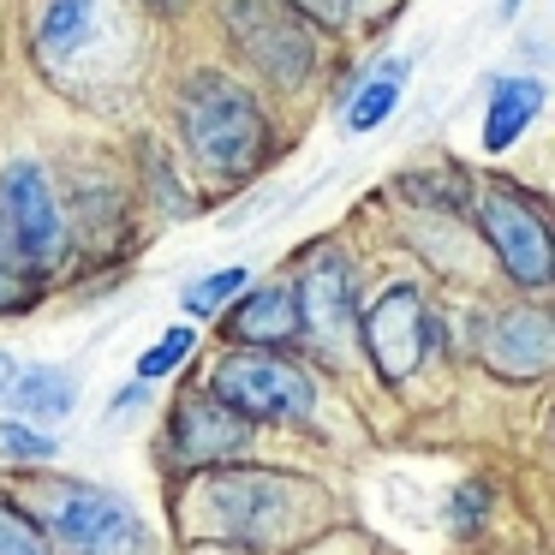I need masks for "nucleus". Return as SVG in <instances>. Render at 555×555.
I'll return each mask as SVG.
<instances>
[{
	"instance_id": "nucleus-1",
	"label": "nucleus",
	"mask_w": 555,
	"mask_h": 555,
	"mask_svg": "<svg viewBox=\"0 0 555 555\" xmlns=\"http://www.w3.org/2000/svg\"><path fill=\"white\" fill-rule=\"evenodd\" d=\"M180 126H185V150L197 156V168L216 173V180H240V173H251L269 156L263 108L228 73H197L185 85Z\"/></svg>"
},
{
	"instance_id": "nucleus-2",
	"label": "nucleus",
	"mask_w": 555,
	"mask_h": 555,
	"mask_svg": "<svg viewBox=\"0 0 555 555\" xmlns=\"http://www.w3.org/2000/svg\"><path fill=\"white\" fill-rule=\"evenodd\" d=\"M197 502L209 514V531L240 550H287L293 538H305L299 526L311 514L299 478H281V472H209Z\"/></svg>"
},
{
	"instance_id": "nucleus-3",
	"label": "nucleus",
	"mask_w": 555,
	"mask_h": 555,
	"mask_svg": "<svg viewBox=\"0 0 555 555\" xmlns=\"http://www.w3.org/2000/svg\"><path fill=\"white\" fill-rule=\"evenodd\" d=\"M66 251L61 204L49 192V173L37 162H13L0 173V269L13 275H42Z\"/></svg>"
},
{
	"instance_id": "nucleus-4",
	"label": "nucleus",
	"mask_w": 555,
	"mask_h": 555,
	"mask_svg": "<svg viewBox=\"0 0 555 555\" xmlns=\"http://www.w3.org/2000/svg\"><path fill=\"white\" fill-rule=\"evenodd\" d=\"M209 395L221 406H233L240 418H257V424H281V418H305L317 406V388L299 364L275 359L269 347H240L228 359H216L209 371Z\"/></svg>"
},
{
	"instance_id": "nucleus-5",
	"label": "nucleus",
	"mask_w": 555,
	"mask_h": 555,
	"mask_svg": "<svg viewBox=\"0 0 555 555\" xmlns=\"http://www.w3.org/2000/svg\"><path fill=\"white\" fill-rule=\"evenodd\" d=\"M228 30L240 54L269 73V85H305L317 66V37L293 7L281 0H228Z\"/></svg>"
},
{
	"instance_id": "nucleus-6",
	"label": "nucleus",
	"mask_w": 555,
	"mask_h": 555,
	"mask_svg": "<svg viewBox=\"0 0 555 555\" xmlns=\"http://www.w3.org/2000/svg\"><path fill=\"white\" fill-rule=\"evenodd\" d=\"M49 526L73 555H150L144 519L126 507V495L102 490V483H73L54 502Z\"/></svg>"
},
{
	"instance_id": "nucleus-7",
	"label": "nucleus",
	"mask_w": 555,
	"mask_h": 555,
	"mask_svg": "<svg viewBox=\"0 0 555 555\" xmlns=\"http://www.w3.org/2000/svg\"><path fill=\"white\" fill-rule=\"evenodd\" d=\"M359 335H364V352H371L376 376L383 383H406L424 364V340H430V317H424L418 287L400 281V287L376 293V305L359 317Z\"/></svg>"
},
{
	"instance_id": "nucleus-8",
	"label": "nucleus",
	"mask_w": 555,
	"mask_h": 555,
	"mask_svg": "<svg viewBox=\"0 0 555 555\" xmlns=\"http://www.w3.org/2000/svg\"><path fill=\"white\" fill-rule=\"evenodd\" d=\"M478 221H483V233H490L502 269L519 281V287H543V281H550L555 245H550L543 216L526 204V197L507 192V185H490V192L478 197Z\"/></svg>"
},
{
	"instance_id": "nucleus-9",
	"label": "nucleus",
	"mask_w": 555,
	"mask_h": 555,
	"mask_svg": "<svg viewBox=\"0 0 555 555\" xmlns=\"http://www.w3.org/2000/svg\"><path fill=\"white\" fill-rule=\"evenodd\" d=\"M168 442H173V460L185 466H216V460H233L251 448V418H240L233 406H221L216 395H197V400H180L168 424Z\"/></svg>"
},
{
	"instance_id": "nucleus-10",
	"label": "nucleus",
	"mask_w": 555,
	"mask_h": 555,
	"mask_svg": "<svg viewBox=\"0 0 555 555\" xmlns=\"http://www.w3.org/2000/svg\"><path fill=\"white\" fill-rule=\"evenodd\" d=\"M483 364L507 383H538L543 371L555 364V328L543 311L519 305V311L495 317L490 323V340H483Z\"/></svg>"
},
{
	"instance_id": "nucleus-11",
	"label": "nucleus",
	"mask_w": 555,
	"mask_h": 555,
	"mask_svg": "<svg viewBox=\"0 0 555 555\" xmlns=\"http://www.w3.org/2000/svg\"><path fill=\"white\" fill-rule=\"evenodd\" d=\"M293 299H299V328H311L328 347L352 340V328H359V293H352V275L340 257H317L305 269V293H293Z\"/></svg>"
},
{
	"instance_id": "nucleus-12",
	"label": "nucleus",
	"mask_w": 555,
	"mask_h": 555,
	"mask_svg": "<svg viewBox=\"0 0 555 555\" xmlns=\"http://www.w3.org/2000/svg\"><path fill=\"white\" fill-rule=\"evenodd\" d=\"M233 340L245 347H281V340H299V299L287 287H257L240 299L233 311Z\"/></svg>"
},
{
	"instance_id": "nucleus-13",
	"label": "nucleus",
	"mask_w": 555,
	"mask_h": 555,
	"mask_svg": "<svg viewBox=\"0 0 555 555\" xmlns=\"http://www.w3.org/2000/svg\"><path fill=\"white\" fill-rule=\"evenodd\" d=\"M538 108H543V85H538V78H502L495 96H490V114H483V150H490V156L514 150V138L538 120Z\"/></svg>"
},
{
	"instance_id": "nucleus-14",
	"label": "nucleus",
	"mask_w": 555,
	"mask_h": 555,
	"mask_svg": "<svg viewBox=\"0 0 555 555\" xmlns=\"http://www.w3.org/2000/svg\"><path fill=\"white\" fill-rule=\"evenodd\" d=\"M0 395H13L18 418H66L73 400H78V383H73V371H61V364H30V371L13 376Z\"/></svg>"
},
{
	"instance_id": "nucleus-15",
	"label": "nucleus",
	"mask_w": 555,
	"mask_h": 555,
	"mask_svg": "<svg viewBox=\"0 0 555 555\" xmlns=\"http://www.w3.org/2000/svg\"><path fill=\"white\" fill-rule=\"evenodd\" d=\"M96 7L102 0H54L49 18H42V54L61 61V54H78L96 30Z\"/></svg>"
},
{
	"instance_id": "nucleus-16",
	"label": "nucleus",
	"mask_w": 555,
	"mask_h": 555,
	"mask_svg": "<svg viewBox=\"0 0 555 555\" xmlns=\"http://www.w3.org/2000/svg\"><path fill=\"white\" fill-rule=\"evenodd\" d=\"M395 102H400V66H388V73H376L371 85L359 90V102L347 108V126L352 132H376V126L395 114Z\"/></svg>"
},
{
	"instance_id": "nucleus-17",
	"label": "nucleus",
	"mask_w": 555,
	"mask_h": 555,
	"mask_svg": "<svg viewBox=\"0 0 555 555\" xmlns=\"http://www.w3.org/2000/svg\"><path fill=\"white\" fill-rule=\"evenodd\" d=\"M0 555H49V531L13 502H0Z\"/></svg>"
},
{
	"instance_id": "nucleus-18",
	"label": "nucleus",
	"mask_w": 555,
	"mask_h": 555,
	"mask_svg": "<svg viewBox=\"0 0 555 555\" xmlns=\"http://www.w3.org/2000/svg\"><path fill=\"white\" fill-rule=\"evenodd\" d=\"M61 442L42 436L30 418H0V460H54Z\"/></svg>"
},
{
	"instance_id": "nucleus-19",
	"label": "nucleus",
	"mask_w": 555,
	"mask_h": 555,
	"mask_svg": "<svg viewBox=\"0 0 555 555\" xmlns=\"http://www.w3.org/2000/svg\"><path fill=\"white\" fill-rule=\"evenodd\" d=\"M192 340H197V335H192L185 323H180V328H168V335H162L156 347L144 352V359H138V376H144V383H156V376L180 371V364L192 359Z\"/></svg>"
},
{
	"instance_id": "nucleus-20",
	"label": "nucleus",
	"mask_w": 555,
	"mask_h": 555,
	"mask_svg": "<svg viewBox=\"0 0 555 555\" xmlns=\"http://www.w3.org/2000/svg\"><path fill=\"white\" fill-rule=\"evenodd\" d=\"M240 287H245V269H221V275H204V281H192V287H185V311H192V317H216Z\"/></svg>"
},
{
	"instance_id": "nucleus-21",
	"label": "nucleus",
	"mask_w": 555,
	"mask_h": 555,
	"mask_svg": "<svg viewBox=\"0 0 555 555\" xmlns=\"http://www.w3.org/2000/svg\"><path fill=\"white\" fill-rule=\"evenodd\" d=\"M281 7H293L305 25H323V30H340L352 18V0H281Z\"/></svg>"
},
{
	"instance_id": "nucleus-22",
	"label": "nucleus",
	"mask_w": 555,
	"mask_h": 555,
	"mask_svg": "<svg viewBox=\"0 0 555 555\" xmlns=\"http://www.w3.org/2000/svg\"><path fill=\"white\" fill-rule=\"evenodd\" d=\"M13 383V359H7V352H0V388Z\"/></svg>"
},
{
	"instance_id": "nucleus-23",
	"label": "nucleus",
	"mask_w": 555,
	"mask_h": 555,
	"mask_svg": "<svg viewBox=\"0 0 555 555\" xmlns=\"http://www.w3.org/2000/svg\"><path fill=\"white\" fill-rule=\"evenodd\" d=\"M507 13H519V0H502V18H507Z\"/></svg>"
},
{
	"instance_id": "nucleus-24",
	"label": "nucleus",
	"mask_w": 555,
	"mask_h": 555,
	"mask_svg": "<svg viewBox=\"0 0 555 555\" xmlns=\"http://www.w3.org/2000/svg\"><path fill=\"white\" fill-rule=\"evenodd\" d=\"M150 7H162V13H168V7H173V0H150Z\"/></svg>"
}]
</instances>
